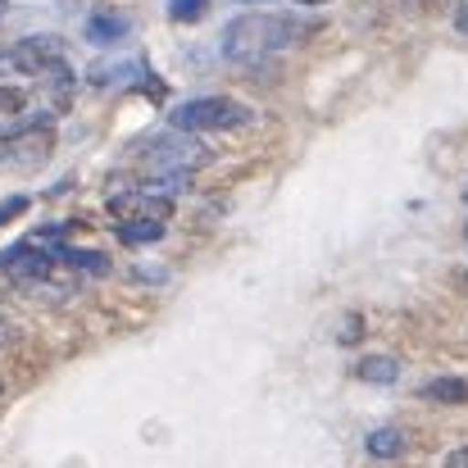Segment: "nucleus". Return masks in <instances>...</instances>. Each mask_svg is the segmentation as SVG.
<instances>
[{
	"label": "nucleus",
	"instance_id": "nucleus-20",
	"mask_svg": "<svg viewBox=\"0 0 468 468\" xmlns=\"http://www.w3.org/2000/svg\"><path fill=\"white\" fill-rule=\"evenodd\" d=\"M9 336H14V327H9V323H5V318H0V346H5V341H9Z\"/></svg>",
	"mask_w": 468,
	"mask_h": 468
},
{
	"label": "nucleus",
	"instance_id": "nucleus-25",
	"mask_svg": "<svg viewBox=\"0 0 468 468\" xmlns=\"http://www.w3.org/2000/svg\"><path fill=\"white\" fill-rule=\"evenodd\" d=\"M464 205H468V191H464Z\"/></svg>",
	"mask_w": 468,
	"mask_h": 468
},
{
	"label": "nucleus",
	"instance_id": "nucleus-6",
	"mask_svg": "<svg viewBox=\"0 0 468 468\" xmlns=\"http://www.w3.org/2000/svg\"><path fill=\"white\" fill-rule=\"evenodd\" d=\"M110 214H114L119 223H168V214H173V196L151 191V186H133V191L110 196Z\"/></svg>",
	"mask_w": 468,
	"mask_h": 468
},
{
	"label": "nucleus",
	"instance_id": "nucleus-1",
	"mask_svg": "<svg viewBox=\"0 0 468 468\" xmlns=\"http://www.w3.org/2000/svg\"><path fill=\"white\" fill-rule=\"evenodd\" d=\"M310 37V23L296 14H241L223 27V55L232 64H260Z\"/></svg>",
	"mask_w": 468,
	"mask_h": 468
},
{
	"label": "nucleus",
	"instance_id": "nucleus-3",
	"mask_svg": "<svg viewBox=\"0 0 468 468\" xmlns=\"http://www.w3.org/2000/svg\"><path fill=\"white\" fill-rule=\"evenodd\" d=\"M50 151H55V128H50V119H32V123L14 128L9 137H0V159L14 164V168H37V164L50 159Z\"/></svg>",
	"mask_w": 468,
	"mask_h": 468
},
{
	"label": "nucleus",
	"instance_id": "nucleus-17",
	"mask_svg": "<svg viewBox=\"0 0 468 468\" xmlns=\"http://www.w3.org/2000/svg\"><path fill=\"white\" fill-rule=\"evenodd\" d=\"M23 209H27V200H23V196H14V200H5V205H0V223H5V218H18Z\"/></svg>",
	"mask_w": 468,
	"mask_h": 468
},
{
	"label": "nucleus",
	"instance_id": "nucleus-10",
	"mask_svg": "<svg viewBox=\"0 0 468 468\" xmlns=\"http://www.w3.org/2000/svg\"><path fill=\"white\" fill-rule=\"evenodd\" d=\"M419 396H423V400H437V405H464L468 378H432V382H423Z\"/></svg>",
	"mask_w": 468,
	"mask_h": 468
},
{
	"label": "nucleus",
	"instance_id": "nucleus-22",
	"mask_svg": "<svg viewBox=\"0 0 468 468\" xmlns=\"http://www.w3.org/2000/svg\"><path fill=\"white\" fill-rule=\"evenodd\" d=\"M296 5H327V0H296Z\"/></svg>",
	"mask_w": 468,
	"mask_h": 468
},
{
	"label": "nucleus",
	"instance_id": "nucleus-12",
	"mask_svg": "<svg viewBox=\"0 0 468 468\" xmlns=\"http://www.w3.org/2000/svg\"><path fill=\"white\" fill-rule=\"evenodd\" d=\"M142 73V64L137 59H114V64H96L91 69V87H123V82H133Z\"/></svg>",
	"mask_w": 468,
	"mask_h": 468
},
{
	"label": "nucleus",
	"instance_id": "nucleus-11",
	"mask_svg": "<svg viewBox=\"0 0 468 468\" xmlns=\"http://www.w3.org/2000/svg\"><path fill=\"white\" fill-rule=\"evenodd\" d=\"M364 446H368L373 460H400L405 455V432L400 428H373Z\"/></svg>",
	"mask_w": 468,
	"mask_h": 468
},
{
	"label": "nucleus",
	"instance_id": "nucleus-5",
	"mask_svg": "<svg viewBox=\"0 0 468 468\" xmlns=\"http://www.w3.org/2000/svg\"><path fill=\"white\" fill-rule=\"evenodd\" d=\"M50 269H55V250L41 246V241H14V246L0 255V273H5L9 282H18V287L46 282Z\"/></svg>",
	"mask_w": 468,
	"mask_h": 468
},
{
	"label": "nucleus",
	"instance_id": "nucleus-23",
	"mask_svg": "<svg viewBox=\"0 0 468 468\" xmlns=\"http://www.w3.org/2000/svg\"><path fill=\"white\" fill-rule=\"evenodd\" d=\"M241 5H264V0H241Z\"/></svg>",
	"mask_w": 468,
	"mask_h": 468
},
{
	"label": "nucleus",
	"instance_id": "nucleus-8",
	"mask_svg": "<svg viewBox=\"0 0 468 468\" xmlns=\"http://www.w3.org/2000/svg\"><path fill=\"white\" fill-rule=\"evenodd\" d=\"M355 378L359 382H373V387H391L400 378V359L396 355H364L355 364Z\"/></svg>",
	"mask_w": 468,
	"mask_h": 468
},
{
	"label": "nucleus",
	"instance_id": "nucleus-15",
	"mask_svg": "<svg viewBox=\"0 0 468 468\" xmlns=\"http://www.w3.org/2000/svg\"><path fill=\"white\" fill-rule=\"evenodd\" d=\"M23 110H27V96L18 87H0V128L14 123V119H23Z\"/></svg>",
	"mask_w": 468,
	"mask_h": 468
},
{
	"label": "nucleus",
	"instance_id": "nucleus-24",
	"mask_svg": "<svg viewBox=\"0 0 468 468\" xmlns=\"http://www.w3.org/2000/svg\"><path fill=\"white\" fill-rule=\"evenodd\" d=\"M5 5H9V0H0V14H5Z\"/></svg>",
	"mask_w": 468,
	"mask_h": 468
},
{
	"label": "nucleus",
	"instance_id": "nucleus-16",
	"mask_svg": "<svg viewBox=\"0 0 468 468\" xmlns=\"http://www.w3.org/2000/svg\"><path fill=\"white\" fill-rule=\"evenodd\" d=\"M209 9V0H168V18L173 23H196Z\"/></svg>",
	"mask_w": 468,
	"mask_h": 468
},
{
	"label": "nucleus",
	"instance_id": "nucleus-21",
	"mask_svg": "<svg viewBox=\"0 0 468 468\" xmlns=\"http://www.w3.org/2000/svg\"><path fill=\"white\" fill-rule=\"evenodd\" d=\"M5 64H9V50H5V46H0V69H5Z\"/></svg>",
	"mask_w": 468,
	"mask_h": 468
},
{
	"label": "nucleus",
	"instance_id": "nucleus-9",
	"mask_svg": "<svg viewBox=\"0 0 468 468\" xmlns=\"http://www.w3.org/2000/svg\"><path fill=\"white\" fill-rule=\"evenodd\" d=\"M123 37H128V18H123V14H91V18H87V41L114 46V41H123Z\"/></svg>",
	"mask_w": 468,
	"mask_h": 468
},
{
	"label": "nucleus",
	"instance_id": "nucleus-13",
	"mask_svg": "<svg viewBox=\"0 0 468 468\" xmlns=\"http://www.w3.org/2000/svg\"><path fill=\"white\" fill-rule=\"evenodd\" d=\"M164 237V223H119V241L128 246H151Z\"/></svg>",
	"mask_w": 468,
	"mask_h": 468
},
{
	"label": "nucleus",
	"instance_id": "nucleus-14",
	"mask_svg": "<svg viewBox=\"0 0 468 468\" xmlns=\"http://www.w3.org/2000/svg\"><path fill=\"white\" fill-rule=\"evenodd\" d=\"M59 260H69L73 269H87V273H110V260L105 255H91V250H69V246H55Z\"/></svg>",
	"mask_w": 468,
	"mask_h": 468
},
{
	"label": "nucleus",
	"instance_id": "nucleus-18",
	"mask_svg": "<svg viewBox=\"0 0 468 468\" xmlns=\"http://www.w3.org/2000/svg\"><path fill=\"white\" fill-rule=\"evenodd\" d=\"M446 468H468V446H455V451L446 455Z\"/></svg>",
	"mask_w": 468,
	"mask_h": 468
},
{
	"label": "nucleus",
	"instance_id": "nucleus-4",
	"mask_svg": "<svg viewBox=\"0 0 468 468\" xmlns=\"http://www.w3.org/2000/svg\"><path fill=\"white\" fill-rule=\"evenodd\" d=\"M209 159V151L191 137V133H168V137H155L146 146V168L151 177H164V173H191Z\"/></svg>",
	"mask_w": 468,
	"mask_h": 468
},
{
	"label": "nucleus",
	"instance_id": "nucleus-19",
	"mask_svg": "<svg viewBox=\"0 0 468 468\" xmlns=\"http://www.w3.org/2000/svg\"><path fill=\"white\" fill-rule=\"evenodd\" d=\"M455 27H460V32H468V0L460 5V14H455Z\"/></svg>",
	"mask_w": 468,
	"mask_h": 468
},
{
	"label": "nucleus",
	"instance_id": "nucleus-2",
	"mask_svg": "<svg viewBox=\"0 0 468 468\" xmlns=\"http://www.w3.org/2000/svg\"><path fill=\"white\" fill-rule=\"evenodd\" d=\"M168 123H173V133H191V137H200V133H232V128L250 123V110L241 101H232V96H196V101L177 105L168 114Z\"/></svg>",
	"mask_w": 468,
	"mask_h": 468
},
{
	"label": "nucleus",
	"instance_id": "nucleus-7",
	"mask_svg": "<svg viewBox=\"0 0 468 468\" xmlns=\"http://www.w3.org/2000/svg\"><path fill=\"white\" fill-rule=\"evenodd\" d=\"M59 59H64V41L59 37H23V41L9 46V69H18L27 78H41Z\"/></svg>",
	"mask_w": 468,
	"mask_h": 468
}]
</instances>
